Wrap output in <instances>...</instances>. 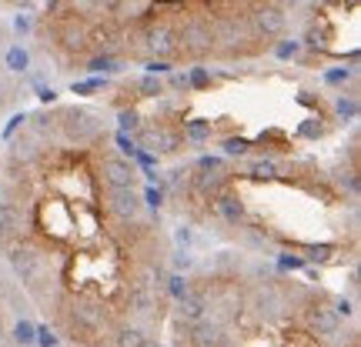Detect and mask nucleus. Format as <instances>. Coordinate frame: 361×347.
<instances>
[{
    "mask_svg": "<svg viewBox=\"0 0 361 347\" xmlns=\"http://www.w3.org/2000/svg\"><path fill=\"white\" fill-rule=\"evenodd\" d=\"M171 224L295 270L358 267V174L298 151L288 134L201 151L161 177Z\"/></svg>",
    "mask_w": 361,
    "mask_h": 347,
    "instance_id": "obj_2",
    "label": "nucleus"
},
{
    "mask_svg": "<svg viewBox=\"0 0 361 347\" xmlns=\"http://www.w3.org/2000/svg\"><path fill=\"white\" fill-rule=\"evenodd\" d=\"M164 347H361L358 301L311 270L204 247L178 258Z\"/></svg>",
    "mask_w": 361,
    "mask_h": 347,
    "instance_id": "obj_4",
    "label": "nucleus"
},
{
    "mask_svg": "<svg viewBox=\"0 0 361 347\" xmlns=\"http://www.w3.org/2000/svg\"><path fill=\"white\" fill-rule=\"evenodd\" d=\"M57 344L51 331L37 321L7 267L0 264V347H51Z\"/></svg>",
    "mask_w": 361,
    "mask_h": 347,
    "instance_id": "obj_5",
    "label": "nucleus"
},
{
    "mask_svg": "<svg viewBox=\"0 0 361 347\" xmlns=\"http://www.w3.org/2000/svg\"><path fill=\"white\" fill-rule=\"evenodd\" d=\"M178 234L114 111L47 101L0 134V264L64 347H164Z\"/></svg>",
    "mask_w": 361,
    "mask_h": 347,
    "instance_id": "obj_1",
    "label": "nucleus"
},
{
    "mask_svg": "<svg viewBox=\"0 0 361 347\" xmlns=\"http://www.w3.org/2000/svg\"><path fill=\"white\" fill-rule=\"evenodd\" d=\"M305 0H44L34 51L57 77L191 74L278 57Z\"/></svg>",
    "mask_w": 361,
    "mask_h": 347,
    "instance_id": "obj_3",
    "label": "nucleus"
},
{
    "mask_svg": "<svg viewBox=\"0 0 361 347\" xmlns=\"http://www.w3.org/2000/svg\"><path fill=\"white\" fill-rule=\"evenodd\" d=\"M51 347H64V344H51Z\"/></svg>",
    "mask_w": 361,
    "mask_h": 347,
    "instance_id": "obj_6",
    "label": "nucleus"
}]
</instances>
